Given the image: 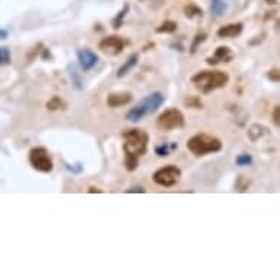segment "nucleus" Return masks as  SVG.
<instances>
[{"mask_svg":"<svg viewBox=\"0 0 280 280\" xmlns=\"http://www.w3.org/2000/svg\"><path fill=\"white\" fill-rule=\"evenodd\" d=\"M180 176H182L180 169L177 166L169 164V166H164V167L156 170L153 173V180L160 186L170 188V186H175L176 183L180 180Z\"/></svg>","mask_w":280,"mask_h":280,"instance_id":"nucleus-7","label":"nucleus"},{"mask_svg":"<svg viewBox=\"0 0 280 280\" xmlns=\"http://www.w3.org/2000/svg\"><path fill=\"white\" fill-rule=\"evenodd\" d=\"M132 100H134V96H132V92H129V91L112 92V94L107 96V106L112 107V109H116V107L131 105Z\"/></svg>","mask_w":280,"mask_h":280,"instance_id":"nucleus-10","label":"nucleus"},{"mask_svg":"<svg viewBox=\"0 0 280 280\" xmlns=\"http://www.w3.org/2000/svg\"><path fill=\"white\" fill-rule=\"evenodd\" d=\"M138 59H140V54L138 53H134V54H131L128 59H126V62L123 63L122 66L118 69V73H116V76L118 78H123V76H126L131 70L134 69L135 66H137V63H138Z\"/></svg>","mask_w":280,"mask_h":280,"instance_id":"nucleus-13","label":"nucleus"},{"mask_svg":"<svg viewBox=\"0 0 280 280\" xmlns=\"http://www.w3.org/2000/svg\"><path fill=\"white\" fill-rule=\"evenodd\" d=\"M233 57H235V54L229 47L220 46V47L216 49V52H214V54L211 57H207V63L209 65H217V63H222V62L229 63V62H232Z\"/></svg>","mask_w":280,"mask_h":280,"instance_id":"nucleus-11","label":"nucleus"},{"mask_svg":"<svg viewBox=\"0 0 280 280\" xmlns=\"http://www.w3.org/2000/svg\"><path fill=\"white\" fill-rule=\"evenodd\" d=\"M176 148H177V144L176 142H172L170 145L169 144H161V145L156 147V154H157L158 157H167L170 154V151L176 150Z\"/></svg>","mask_w":280,"mask_h":280,"instance_id":"nucleus-19","label":"nucleus"},{"mask_svg":"<svg viewBox=\"0 0 280 280\" xmlns=\"http://www.w3.org/2000/svg\"><path fill=\"white\" fill-rule=\"evenodd\" d=\"M207 40V33H198V34L194 37V41L193 44H191V54L197 52V49H198V46H201L204 41Z\"/></svg>","mask_w":280,"mask_h":280,"instance_id":"nucleus-21","label":"nucleus"},{"mask_svg":"<svg viewBox=\"0 0 280 280\" xmlns=\"http://www.w3.org/2000/svg\"><path fill=\"white\" fill-rule=\"evenodd\" d=\"M125 193L126 194H144L145 193V190H144V186H134V188L126 190Z\"/></svg>","mask_w":280,"mask_h":280,"instance_id":"nucleus-28","label":"nucleus"},{"mask_svg":"<svg viewBox=\"0 0 280 280\" xmlns=\"http://www.w3.org/2000/svg\"><path fill=\"white\" fill-rule=\"evenodd\" d=\"M47 110H50V112H56V110H66V107L68 105L59 97V96H53L52 99L47 102Z\"/></svg>","mask_w":280,"mask_h":280,"instance_id":"nucleus-15","label":"nucleus"},{"mask_svg":"<svg viewBox=\"0 0 280 280\" xmlns=\"http://www.w3.org/2000/svg\"><path fill=\"white\" fill-rule=\"evenodd\" d=\"M273 122L276 126H279L280 125V107L279 106H276L274 109H273Z\"/></svg>","mask_w":280,"mask_h":280,"instance_id":"nucleus-27","label":"nucleus"},{"mask_svg":"<svg viewBox=\"0 0 280 280\" xmlns=\"http://www.w3.org/2000/svg\"><path fill=\"white\" fill-rule=\"evenodd\" d=\"M228 9V5L225 0H211V15L214 17H222Z\"/></svg>","mask_w":280,"mask_h":280,"instance_id":"nucleus-16","label":"nucleus"},{"mask_svg":"<svg viewBox=\"0 0 280 280\" xmlns=\"http://www.w3.org/2000/svg\"><path fill=\"white\" fill-rule=\"evenodd\" d=\"M242 31H244V25L241 22H236V24H228V25H223L222 28H219L217 35L220 38H235V37L242 34Z\"/></svg>","mask_w":280,"mask_h":280,"instance_id":"nucleus-12","label":"nucleus"},{"mask_svg":"<svg viewBox=\"0 0 280 280\" xmlns=\"http://www.w3.org/2000/svg\"><path fill=\"white\" fill-rule=\"evenodd\" d=\"M30 164L35 170L43 173H50L53 170V160L46 147H34L30 151Z\"/></svg>","mask_w":280,"mask_h":280,"instance_id":"nucleus-6","label":"nucleus"},{"mask_svg":"<svg viewBox=\"0 0 280 280\" xmlns=\"http://www.w3.org/2000/svg\"><path fill=\"white\" fill-rule=\"evenodd\" d=\"M235 163H236V166H239V167H246V166H251V164H252V157H251V154L242 153V154H239V156L236 157Z\"/></svg>","mask_w":280,"mask_h":280,"instance_id":"nucleus-23","label":"nucleus"},{"mask_svg":"<svg viewBox=\"0 0 280 280\" xmlns=\"http://www.w3.org/2000/svg\"><path fill=\"white\" fill-rule=\"evenodd\" d=\"M183 12H185V17L190 18V19H194V18H203V11L197 6V5H186L183 8Z\"/></svg>","mask_w":280,"mask_h":280,"instance_id":"nucleus-18","label":"nucleus"},{"mask_svg":"<svg viewBox=\"0 0 280 280\" xmlns=\"http://www.w3.org/2000/svg\"><path fill=\"white\" fill-rule=\"evenodd\" d=\"M123 137V153H125V169L128 172L137 170L140 158L147 153L148 148V134L140 129H125Z\"/></svg>","mask_w":280,"mask_h":280,"instance_id":"nucleus-1","label":"nucleus"},{"mask_svg":"<svg viewBox=\"0 0 280 280\" xmlns=\"http://www.w3.org/2000/svg\"><path fill=\"white\" fill-rule=\"evenodd\" d=\"M185 106L191 109H203V102L200 97H188L185 99Z\"/></svg>","mask_w":280,"mask_h":280,"instance_id":"nucleus-24","label":"nucleus"},{"mask_svg":"<svg viewBox=\"0 0 280 280\" xmlns=\"http://www.w3.org/2000/svg\"><path fill=\"white\" fill-rule=\"evenodd\" d=\"M9 37V33L6 30H0V40H6Z\"/></svg>","mask_w":280,"mask_h":280,"instance_id":"nucleus-31","label":"nucleus"},{"mask_svg":"<svg viewBox=\"0 0 280 280\" xmlns=\"http://www.w3.org/2000/svg\"><path fill=\"white\" fill-rule=\"evenodd\" d=\"M268 134H270L268 129H267L265 126H263V125H258V123L252 125V126L248 129V137H249V140L252 141V142H257L261 137L268 135Z\"/></svg>","mask_w":280,"mask_h":280,"instance_id":"nucleus-14","label":"nucleus"},{"mask_svg":"<svg viewBox=\"0 0 280 280\" xmlns=\"http://www.w3.org/2000/svg\"><path fill=\"white\" fill-rule=\"evenodd\" d=\"M188 150L193 153L195 157H203L207 154L219 153L223 148L222 141L209 134H197L191 137L186 142Z\"/></svg>","mask_w":280,"mask_h":280,"instance_id":"nucleus-4","label":"nucleus"},{"mask_svg":"<svg viewBox=\"0 0 280 280\" xmlns=\"http://www.w3.org/2000/svg\"><path fill=\"white\" fill-rule=\"evenodd\" d=\"M68 70H69V76L70 79H72L73 87L76 88V89H82V79H81L79 73L76 72V68H75L73 65H69V66H68Z\"/></svg>","mask_w":280,"mask_h":280,"instance_id":"nucleus-20","label":"nucleus"},{"mask_svg":"<svg viewBox=\"0 0 280 280\" xmlns=\"http://www.w3.org/2000/svg\"><path fill=\"white\" fill-rule=\"evenodd\" d=\"M164 100H166V97L161 92H153V94L147 96L144 100L138 102L134 107H131L126 112L125 119L129 121V122H140L141 119H144L145 116L157 112L158 109L163 106Z\"/></svg>","mask_w":280,"mask_h":280,"instance_id":"nucleus-3","label":"nucleus"},{"mask_svg":"<svg viewBox=\"0 0 280 280\" xmlns=\"http://www.w3.org/2000/svg\"><path fill=\"white\" fill-rule=\"evenodd\" d=\"M11 63V52L8 47H0V65Z\"/></svg>","mask_w":280,"mask_h":280,"instance_id":"nucleus-25","label":"nucleus"},{"mask_svg":"<svg viewBox=\"0 0 280 280\" xmlns=\"http://www.w3.org/2000/svg\"><path fill=\"white\" fill-rule=\"evenodd\" d=\"M126 46V41L119 35H110L105 37L100 43H99V49L109 56H118L123 52Z\"/></svg>","mask_w":280,"mask_h":280,"instance_id":"nucleus-8","label":"nucleus"},{"mask_svg":"<svg viewBox=\"0 0 280 280\" xmlns=\"http://www.w3.org/2000/svg\"><path fill=\"white\" fill-rule=\"evenodd\" d=\"M264 35H265L264 33L261 35H255V40H251V41H249V44H251V46H255V44H258V43H261L264 38H265Z\"/></svg>","mask_w":280,"mask_h":280,"instance_id":"nucleus-29","label":"nucleus"},{"mask_svg":"<svg viewBox=\"0 0 280 280\" xmlns=\"http://www.w3.org/2000/svg\"><path fill=\"white\" fill-rule=\"evenodd\" d=\"M129 12V5H125L123 6V9L119 12V15L115 18L113 21H112V25H113V28H119V27H122V22H123V18L126 17V14Z\"/></svg>","mask_w":280,"mask_h":280,"instance_id":"nucleus-22","label":"nucleus"},{"mask_svg":"<svg viewBox=\"0 0 280 280\" xmlns=\"http://www.w3.org/2000/svg\"><path fill=\"white\" fill-rule=\"evenodd\" d=\"M267 78L271 81V82H279V69H273L267 72Z\"/></svg>","mask_w":280,"mask_h":280,"instance_id":"nucleus-26","label":"nucleus"},{"mask_svg":"<svg viewBox=\"0 0 280 280\" xmlns=\"http://www.w3.org/2000/svg\"><path fill=\"white\" fill-rule=\"evenodd\" d=\"M229 73L223 70H201L195 73L191 81L203 94H210L219 88L226 87L229 84Z\"/></svg>","mask_w":280,"mask_h":280,"instance_id":"nucleus-2","label":"nucleus"},{"mask_svg":"<svg viewBox=\"0 0 280 280\" xmlns=\"http://www.w3.org/2000/svg\"><path fill=\"white\" fill-rule=\"evenodd\" d=\"M265 2H267L268 5H276V3H277V0H265Z\"/></svg>","mask_w":280,"mask_h":280,"instance_id":"nucleus-33","label":"nucleus"},{"mask_svg":"<svg viewBox=\"0 0 280 280\" xmlns=\"http://www.w3.org/2000/svg\"><path fill=\"white\" fill-rule=\"evenodd\" d=\"M88 193H89V194H92V193H103V191H102V190H99V188H89V190H88Z\"/></svg>","mask_w":280,"mask_h":280,"instance_id":"nucleus-32","label":"nucleus"},{"mask_svg":"<svg viewBox=\"0 0 280 280\" xmlns=\"http://www.w3.org/2000/svg\"><path fill=\"white\" fill-rule=\"evenodd\" d=\"M185 126V116L179 109H167L157 118V128L160 131L169 132L173 129H180Z\"/></svg>","mask_w":280,"mask_h":280,"instance_id":"nucleus-5","label":"nucleus"},{"mask_svg":"<svg viewBox=\"0 0 280 280\" xmlns=\"http://www.w3.org/2000/svg\"><path fill=\"white\" fill-rule=\"evenodd\" d=\"M177 30V22L175 21H164L161 25H158L156 28L158 34H173Z\"/></svg>","mask_w":280,"mask_h":280,"instance_id":"nucleus-17","label":"nucleus"},{"mask_svg":"<svg viewBox=\"0 0 280 280\" xmlns=\"http://www.w3.org/2000/svg\"><path fill=\"white\" fill-rule=\"evenodd\" d=\"M170 47H173L175 50H179V52H183V46H182L180 43H179V44H177V43H173V44H172Z\"/></svg>","mask_w":280,"mask_h":280,"instance_id":"nucleus-30","label":"nucleus"},{"mask_svg":"<svg viewBox=\"0 0 280 280\" xmlns=\"http://www.w3.org/2000/svg\"><path fill=\"white\" fill-rule=\"evenodd\" d=\"M76 57H78V63L81 66V69L84 72L91 70L97 63H99V56L89 49H81L76 52Z\"/></svg>","mask_w":280,"mask_h":280,"instance_id":"nucleus-9","label":"nucleus"}]
</instances>
